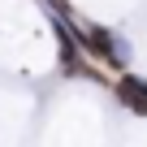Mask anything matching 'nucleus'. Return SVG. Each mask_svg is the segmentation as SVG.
<instances>
[{"mask_svg":"<svg viewBox=\"0 0 147 147\" xmlns=\"http://www.w3.org/2000/svg\"><path fill=\"white\" fill-rule=\"evenodd\" d=\"M48 5H52L56 13H69V5H65V0H48Z\"/></svg>","mask_w":147,"mask_h":147,"instance_id":"3","label":"nucleus"},{"mask_svg":"<svg viewBox=\"0 0 147 147\" xmlns=\"http://www.w3.org/2000/svg\"><path fill=\"white\" fill-rule=\"evenodd\" d=\"M113 91H117V100H121L130 113L147 117V82H143V78H134V74H121Z\"/></svg>","mask_w":147,"mask_h":147,"instance_id":"2","label":"nucleus"},{"mask_svg":"<svg viewBox=\"0 0 147 147\" xmlns=\"http://www.w3.org/2000/svg\"><path fill=\"white\" fill-rule=\"evenodd\" d=\"M78 43H82V52H87L91 61H100V65H108V69H125V65L134 61L130 39L117 35V30H108V26H78Z\"/></svg>","mask_w":147,"mask_h":147,"instance_id":"1","label":"nucleus"}]
</instances>
